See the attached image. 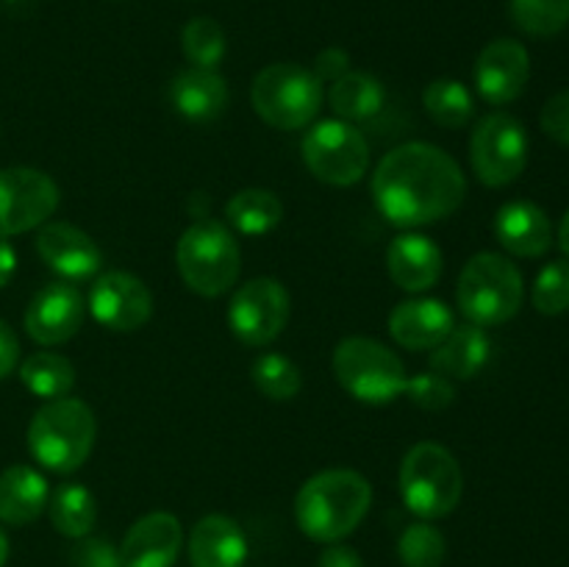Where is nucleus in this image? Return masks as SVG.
<instances>
[{"label":"nucleus","mask_w":569,"mask_h":567,"mask_svg":"<svg viewBox=\"0 0 569 567\" xmlns=\"http://www.w3.org/2000/svg\"><path fill=\"white\" fill-rule=\"evenodd\" d=\"M467 195L459 161L431 142H406L389 150L372 172V200L398 228L448 220Z\"/></svg>","instance_id":"obj_1"},{"label":"nucleus","mask_w":569,"mask_h":567,"mask_svg":"<svg viewBox=\"0 0 569 567\" xmlns=\"http://www.w3.org/2000/svg\"><path fill=\"white\" fill-rule=\"evenodd\" d=\"M372 504V487L361 472L337 467L311 476L295 498V520L315 543H339L361 526Z\"/></svg>","instance_id":"obj_2"},{"label":"nucleus","mask_w":569,"mask_h":567,"mask_svg":"<svg viewBox=\"0 0 569 567\" xmlns=\"http://www.w3.org/2000/svg\"><path fill=\"white\" fill-rule=\"evenodd\" d=\"M98 437V420L78 398L44 400L28 426V450L50 472L70 476L89 459Z\"/></svg>","instance_id":"obj_3"},{"label":"nucleus","mask_w":569,"mask_h":567,"mask_svg":"<svg viewBox=\"0 0 569 567\" xmlns=\"http://www.w3.org/2000/svg\"><path fill=\"white\" fill-rule=\"evenodd\" d=\"M526 298L522 272L500 253H476L465 265L456 287L459 311L472 326H500L520 311Z\"/></svg>","instance_id":"obj_4"},{"label":"nucleus","mask_w":569,"mask_h":567,"mask_svg":"<svg viewBox=\"0 0 569 567\" xmlns=\"http://www.w3.org/2000/svg\"><path fill=\"white\" fill-rule=\"evenodd\" d=\"M400 498L422 520L448 517L465 495V476L445 445L417 442L400 461Z\"/></svg>","instance_id":"obj_5"},{"label":"nucleus","mask_w":569,"mask_h":567,"mask_svg":"<svg viewBox=\"0 0 569 567\" xmlns=\"http://www.w3.org/2000/svg\"><path fill=\"white\" fill-rule=\"evenodd\" d=\"M176 265L192 292L217 298L237 284L242 272V250L222 222L198 220L178 239Z\"/></svg>","instance_id":"obj_6"},{"label":"nucleus","mask_w":569,"mask_h":567,"mask_svg":"<svg viewBox=\"0 0 569 567\" xmlns=\"http://www.w3.org/2000/svg\"><path fill=\"white\" fill-rule=\"evenodd\" d=\"M326 89L320 78L303 64L276 61L253 78L250 103L253 111L278 131H298L320 115Z\"/></svg>","instance_id":"obj_7"},{"label":"nucleus","mask_w":569,"mask_h":567,"mask_svg":"<svg viewBox=\"0 0 569 567\" xmlns=\"http://www.w3.org/2000/svg\"><path fill=\"white\" fill-rule=\"evenodd\" d=\"M333 376L350 398L370 406L392 404L409 381L400 356L370 337H348L337 345Z\"/></svg>","instance_id":"obj_8"},{"label":"nucleus","mask_w":569,"mask_h":567,"mask_svg":"<svg viewBox=\"0 0 569 567\" xmlns=\"http://www.w3.org/2000/svg\"><path fill=\"white\" fill-rule=\"evenodd\" d=\"M300 150L311 176L331 187H353L370 170V145L353 122H315L306 131Z\"/></svg>","instance_id":"obj_9"},{"label":"nucleus","mask_w":569,"mask_h":567,"mask_svg":"<svg viewBox=\"0 0 569 567\" xmlns=\"http://www.w3.org/2000/svg\"><path fill=\"white\" fill-rule=\"evenodd\" d=\"M470 165L487 187H509L528 165V133L517 117L495 111L476 126L470 137Z\"/></svg>","instance_id":"obj_10"},{"label":"nucleus","mask_w":569,"mask_h":567,"mask_svg":"<svg viewBox=\"0 0 569 567\" xmlns=\"http://www.w3.org/2000/svg\"><path fill=\"white\" fill-rule=\"evenodd\" d=\"M289 289L276 278H253L233 292L228 306V326L239 342L267 348L283 334L289 322Z\"/></svg>","instance_id":"obj_11"},{"label":"nucleus","mask_w":569,"mask_h":567,"mask_svg":"<svg viewBox=\"0 0 569 567\" xmlns=\"http://www.w3.org/2000/svg\"><path fill=\"white\" fill-rule=\"evenodd\" d=\"M59 187L53 178L33 167L0 170V237L42 228L59 209Z\"/></svg>","instance_id":"obj_12"},{"label":"nucleus","mask_w":569,"mask_h":567,"mask_svg":"<svg viewBox=\"0 0 569 567\" xmlns=\"http://www.w3.org/2000/svg\"><path fill=\"white\" fill-rule=\"evenodd\" d=\"M87 309L109 331L131 334L153 317V292L133 272L109 270L94 278Z\"/></svg>","instance_id":"obj_13"},{"label":"nucleus","mask_w":569,"mask_h":567,"mask_svg":"<svg viewBox=\"0 0 569 567\" xmlns=\"http://www.w3.org/2000/svg\"><path fill=\"white\" fill-rule=\"evenodd\" d=\"M83 317H87V300L70 281H50L39 289L28 304L26 331L37 345L53 348L64 345L81 331Z\"/></svg>","instance_id":"obj_14"},{"label":"nucleus","mask_w":569,"mask_h":567,"mask_svg":"<svg viewBox=\"0 0 569 567\" xmlns=\"http://www.w3.org/2000/svg\"><path fill=\"white\" fill-rule=\"evenodd\" d=\"M531 78V56L517 39H495L478 53L476 89L487 103L506 106L520 98Z\"/></svg>","instance_id":"obj_15"},{"label":"nucleus","mask_w":569,"mask_h":567,"mask_svg":"<svg viewBox=\"0 0 569 567\" xmlns=\"http://www.w3.org/2000/svg\"><path fill=\"white\" fill-rule=\"evenodd\" d=\"M37 253L61 281H89L98 278L103 253L98 242L70 222H44L37 233Z\"/></svg>","instance_id":"obj_16"},{"label":"nucleus","mask_w":569,"mask_h":567,"mask_svg":"<svg viewBox=\"0 0 569 567\" xmlns=\"http://www.w3.org/2000/svg\"><path fill=\"white\" fill-rule=\"evenodd\" d=\"M181 545V520L170 511H150L128 528L120 545L122 567H172Z\"/></svg>","instance_id":"obj_17"},{"label":"nucleus","mask_w":569,"mask_h":567,"mask_svg":"<svg viewBox=\"0 0 569 567\" xmlns=\"http://www.w3.org/2000/svg\"><path fill=\"white\" fill-rule=\"evenodd\" d=\"M453 328V311L437 298L403 300L389 315V334L406 350H433Z\"/></svg>","instance_id":"obj_18"},{"label":"nucleus","mask_w":569,"mask_h":567,"mask_svg":"<svg viewBox=\"0 0 569 567\" xmlns=\"http://www.w3.org/2000/svg\"><path fill=\"white\" fill-rule=\"evenodd\" d=\"M495 237L511 256L537 259L553 245V222L542 206L531 200H509L495 217Z\"/></svg>","instance_id":"obj_19"},{"label":"nucleus","mask_w":569,"mask_h":567,"mask_svg":"<svg viewBox=\"0 0 569 567\" xmlns=\"http://www.w3.org/2000/svg\"><path fill=\"white\" fill-rule=\"evenodd\" d=\"M387 270L403 292H426L442 276V250L426 233L406 231L389 242Z\"/></svg>","instance_id":"obj_20"},{"label":"nucleus","mask_w":569,"mask_h":567,"mask_svg":"<svg viewBox=\"0 0 569 567\" xmlns=\"http://www.w3.org/2000/svg\"><path fill=\"white\" fill-rule=\"evenodd\" d=\"M192 567H244L248 537L242 526L228 515H206L189 534Z\"/></svg>","instance_id":"obj_21"},{"label":"nucleus","mask_w":569,"mask_h":567,"mask_svg":"<svg viewBox=\"0 0 569 567\" xmlns=\"http://www.w3.org/2000/svg\"><path fill=\"white\" fill-rule=\"evenodd\" d=\"M228 83L217 70L189 67L170 81V103L183 120L214 122L228 109Z\"/></svg>","instance_id":"obj_22"},{"label":"nucleus","mask_w":569,"mask_h":567,"mask_svg":"<svg viewBox=\"0 0 569 567\" xmlns=\"http://www.w3.org/2000/svg\"><path fill=\"white\" fill-rule=\"evenodd\" d=\"M489 356H492L489 334L481 326L465 322L431 350V370L450 381H470L489 365Z\"/></svg>","instance_id":"obj_23"},{"label":"nucleus","mask_w":569,"mask_h":567,"mask_svg":"<svg viewBox=\"0 0 569 567\" xmlns=\"http://www.w3.org/2000/svg\"><path fill=\"white\" fill-rule=\"evenodd\" d=\"M50 489L31 465H11L0 472V523L28 526L48 509Z\"/></svg>","instance_id":"obj_24"},{"label":"nucleus","mask_w":569,"mask_h":567,"mask_svg":"<svg viewBox=\"0 0 569 567\" xmlns=\"http://www.w3.org/2000/svg\"><path fill=\"white\" fill-rule=\"evenodd\" d=\"M328 103L337 120L345 122H365L372 120L378 111L387 103V92H383L381 81L370 72L348 70L339 81L331 83L328 89Z\"/></svg>","instance_id":"obj_25"},{"label":"nucleus","mask_w":569,"mask_h":567,"mask_svg":"<svg viewBox=\"0 0 569 567\" xmlns=\"http://www.w3.org/2000/svg\"><path fill=\"white\" fill-rule=\"evenodd\" d=\"M226 217L244 237H264L283 220V203L276 192L261 187L242 189L226 203Z\"/></svg>","instance_id":"obj_26"},{"label":"nucleus","mask_w":569,"mask_h":567,"mask_svg":"<svg viewBox=\"0 0 569 567\" xmlns=\"http://www.w3.org/2000/svg\"><path fill=\"white\" fill-rule=\"evenodd\" d=\"M50 523L59 534L70 539L89 537V531L98 523V500L83 484H64L56 489L48 500Z\"/></svg>","instance_id":"obj_27"},{"label":"nucleus","mask_w":569,"mask_h":567,"mask_svg":"<svg viewBox=\"0 0 569 567\" xmlns=\"http://www.w3.org/2000/svg\"><path fill=\"white\" fill-rule=\"evenodd\" d=\"M20 381L28 392L42 400L67 398L76 387V367L67 356L39 350L20 365Z\"/></svg>","instance_id":"obj_28"},{"label":"nucleus","mask_w":569,"mask_h":567,"mask_svg":"<svg viewBox=\"0 0 569 567\" xmlns=\"http://www.w3.org/2000/svg\"><path fill=\"white\" fill-rule=\"evenodd\" d=\"M422 106H426L428 117L448 131L465 128L476 111L470 89L456 78H437V81L428 83L426 92H422Z\"/></svg>","instance_id":"obj_29"},{"label":"nucleus","mask_w":569,"mask_h":567,"mask_svg":"<svg viewBox=\"0 0 569 567\" xmlns=\"http://www.w3.org/2000/svg\"><path fill=\"white\" fill-rule=\"evenodd\" d=\"M515 26L522 33L548 39L569 26V0H509Z\"/></svg>","instance_id":"obj_30"},{"label":"nucleus","mask_w":569,"mask_h":567,"mask_svg":"<svg viewBox=\"0 0 569 567\" xmlns=\"http://www.w3.org/2000/svg\"><path fill=\"white\" fill-rule=\"evenodd\" d=\"M183 56L192 67L200 70H217L220 61L226 59V31L211 17H194L183 26L181 33Z\"/></svg>","instance_id":"obj_31"},{"label":"nucleus","mask_w":569,"mask_h":567,"mask_svg":"<svg viewBox=\"0 0 569 567\" xmlns=\"http://www.w3.org/2000/svg\"><path fill=\"white\" fill-rule=\"evenodd\" d=\"M250 376H253L256 389L270 400H292L303 387L300 367L283 354H261L253 361Z\"/></svg>","instance_id":"obj_32"},{"label":"nucleus","mask_w":569,"mask_h":567,"mask_svg":"<svg viewBox=\"0 0 569 567\" xmlns=\"http://www.w3.org/2000/svg\"><path fill=\"white\" fill-rule=\"evenodd\" d=\"M448 543L431 523H411L398 539V556L403 567H442Z\"/></svg>","instance_id":"obj_33"},{"label":"nucleus","mask_w":569,"mask_h":567,"mask_svg":"<svg viewBox=\"0 0 569 567\" xmlns=\"http://www.w3.org/2000/svg\"><path fill=\"white\" fill-rule=\"evenodd\" d=\"M531 304L539 315H565L569 311V259H556L539 270L531 289Z\"/></svg>","instance_id":"obj_34"},{"label":"nucleus","mask_w":569,"mask_h":567,"mask_svg":"<svg viewBox=\"0 0 569 567\" xmlns=\"http://www.w3.org/2000/svg\"><path fill=\"white\" fill-rule=\"evenodd\" d=\"M406 398L415 406L426 411H442L453 404L456 398V384L450 378L439 376V372H417L406 381Z\"/></svg>","instance_id":"obj_35"},{"label":"nucleus","mask_w":569,"mask_h":567,"mask_svg":"<svg viewBox=\"0 0 569 567\" xmlns=\"http://www.w3.org/2000/svg\"><path fill=\"white\" fill-rule=\"evenodd\" d=\"M72 567H122L120 548L103 537H81L76 539L70 550Z\"/></svg>","instance_id":"obj_36"},{"label":"nucleus","mask_w":569,"mask_h":567,"mask_svg":"<svg viewBox=\"0 0 569 567\" xmlns=\"http://www.w3.org/2000/svg\"><path fill=\"white\" fill-rule=\"evenodd\" d=\"M539 122H542V131L548 133L550 139L569 145V89L567 92L553 94V98L545 103Z\"/></svg>","instance_id":"obj_37"},{"label":"nucleus","mask_w":569,"mask_h":567,"mask_svg":"<svg viewBox=\"0 0 569 567\" xmlns=\"http://www.w3.org/2000/svg\"><path fill=\"white\" fill-rule=\"evenodd\" d=\"M348 70H350V56L345 53L342 48H326L315 59V67H311V72L320 78V83L339 81Z\"/></svg>","instance_id":"obj_38"},{"label":"nucleus","mask_w":569,"mask_h":567,"mask_svg":"<svg viewBox=\"0 0 569 567\" xmlns=\"http://www.w3.org/2000/svg\"><path fill=\"white\" fill-rule=\"evenodd\" d=\"M17 361H20V339L11 331L6 320H0V381L14 372Z\"/></svg>","instance_id":"obj_39"},{"label":"nucleus","mask_w":569,"mask_h":567,"mask_svg":"<svg viewBox=\"0 0 569 567\" xmlns=\"http://www.w3.org/2000/svg\"><path fill=\"white\" fill-rule=\"evenodd\" d=\"M317 567H365V561H361L359 550L350 548V545L331 543L320 554V561H317Z\"/></svg>","instance_id":"obj_40"},{"label":"nucleus","mask_w":569,"mask_h":567,"mask_svg":"<svg viewBox=\"0 0 569 567\" xmlns=\"http://www.w3.org/2000/svg\"><path fill=\"white\" fill-rule=\"evenodd\" d=\"M17 272V250L6 237H0V289L9 287Z\"/></svg>","instance_id":"obj_41"},{"label":"nucleus","mask_w":569,"mask_h":567,"mask_svg":"<svg viewBox=\"0 0 569 567\" xmlns=\"http://www.w3.org/2000/svg\"><path fill=\"white\" fill-rule=\"evenodd\" d=\"M559 245L565 250V256L569 259V211L561 217V226H559Z\"/></svg>","instance_id":"obj_42"},{"label":"nucleus","mask_w":569,"mask_h":567,"mask_svg":"<svg viewBox=\"0 0 569 567\" xmlns=\"http://www.w3.org/2000/svg\"><path fill=\"white\" fill-rule=\"evenodd\" d=\"M6 559H9V537H6V531L0 528V567L6 565Z\"/></svg>","instance_id":"obj_43"}]
</instances>
